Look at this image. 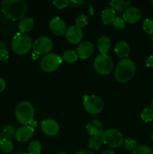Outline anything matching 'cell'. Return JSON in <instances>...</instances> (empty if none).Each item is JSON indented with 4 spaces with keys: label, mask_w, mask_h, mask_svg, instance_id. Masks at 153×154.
Listing matches in <instances>:
<instances>
[{
    "label": "cell",
    "mask_w": 153,
    "mask_h": 154,
    "mask_svg": "<svg viewBox=\"0 0 153 154\" xmlns=\"http://www.w3.org/2000/svg\"><path fill=\"white\" fill-rule=\"evenodd\" d=\"M1 7L3 14L13 21L23 19L27 11V4L24 0H4Z\"/></svg>",
    "instance_id": "6da1fadb"
},
{
    "label": "cell",
    "mask_w": 153,
    "mask_h": 154,
    "mask_svg": "<svg viewBox=\"0 0 153 154\" xmlns=\"http://www.w3.org/2000/svg\"><path fill=\"white\" fill-rule=\"evenodd\" d=\"M136 73V66L133 60L126 58L120 60L115 69V78L118 82L124 84L130 81Z\"/></svg>",
    "instance_id": "7a4b0ae2"
},
{
    "label": "cell",
    "mask_w": 153,
    "mask_h": 154,
    "mask_svg": "<svg viewBox=\"0 0 153 154\" xmlns=\"http://www.w3.org/2000/svg\"><path fill=\"white\" fill-rule=\"evenodd\" d=\"M34 108L28 101H22L16 105L15 118L20 123L24 126H32V124L34 123Z\"/></svg>",
    "instance_id": "3957f363"
},
{
    "label": "cell",
    "mask_w": 153,
    "mask_h": 154,
    "mask_svg": "<svg viewBox=\"0 0 153 154\" xmlns=\"http://www.w3.org/2000/svg\"><path fill=\"white\" fill-rule=\"evenodd\" d=\"M12 51L17 55H25L32 48V42L26 33L17 32L13 37L11 42Z\"/></svg>",
    "instance_id": "277c9868"
},
{
    "label": "cell",
    "mask_w": 153,
    "mask_h": 154,
    "mask_svg": "<svg viewBox=\"0 0 153 154\" xmlns=\"http://www.w3.org/2000/svg\"><path fill=\"white\" fill-rule=\"evenodd\" d=\"M100 138L104 144L113 148L121 147L124 141L122 134L115 129H108L104 131Z\"/></svg>",
    "instance_id": "5b68a950"
},
{
    "label": "cell",
    "mask_w": 153,
    "mask_h": 154,
    "mask_svg": "<svg viewBox=\"0 0 153 154\" xmlns=\"http://www.w3.org/2000/svg\"><path fill=\"white\" fill-rule=\"evenodd\" d=\"M94 69L99 75H107L112 72L113 62L108 54H99L94 60Z\"/></svg>",
    "instance_id": "8992f818"
},
{
    "label": "cell",
    "mask_w": 153,
    "mask_h": 154,
    "mask_svg": "<svg viewBox=\"0 0 153 154\" xmlns=\"http://www.w3.org/2000/svg\"><path fill=\"white\" fill-rule=\"evenodd\" d=\"M104 102L102 99L95 95H86L83 97V107L90 114L95 115L103 111Z\"/></svg>",
    "instance_id": "52a82bcc"
},
{
    "label": "cell",
    "mask_w": 153,
    "mask_h": 154,
    "mask_svg": "<svg viewBox=\"0 0 153 154\" xmlns=\"http://www.w3.org/2000/svg\"><path fill=\"white\" fill-rule=\"evenodd\" d=\"M62 63V58L56 54H48L41 59L40 62V69L46 73L56 70Z\"/></svg>",
    "instance_id": "ba28073f"
},
{
    "label": "cell",
    "mask_w": 153,
    "mask_h": 154,
    "mask_svg": "<svg viewBox=\"0 0 153 154\" xmlns=\"http://www.w3.org/2000/svg\"><path fill=\"white\" fill-rule=\"evenodd\" d=\"M53 44L50 38L42 36L34 41L32 45L34 53L38 55H46L52 49Z\"/></svg>",
    "instance_id": "9c48e42d"
},
{
    "label": "cell",
    "mask_w": 153,
    "mask_h": 154,
    "mask_svg": "<svg viewBox=\"0 0 153 154\" xmlns=\"http://www.w3.org/2000/svg\"><path fill=\"white\" fill-rule=\"evenodd\" d=\"M65 38L68 42L71 45H76L80 43L83 38V32L82 29L73 25L67 29L65 32Z\"/></svg>",
    "instance_id": "30bf717a"
},
{
    "label": "cell",
    "mask_w": 153,
    "mask_h": 154,
    "mask_svg": "<svg viewBox=\"0 0 153 154\" xmlns=\"http://www.w3.org/2000/svg\"><path fill=\"white\" fill-rule=\"evenodd\" d=\"M49 28L51 32L58 36L64 35L67 30L66 23L59 17H55L50 20L49 23Z\"/></svg>",
    "instance_id": "8fae6325"
},
{
    "label": "cell",
    "mask_w": 153,
    "mask_h": 154,
    "mask_svg": "<svg viewBox=\"0 0 153 154\" xmlns=\"http://www.w3.org/2000/svg\"><path fill=\"white\" fill-rule=\"evenodd\" d=\"M41 130L45 135L54 136L59 132V125L53 119H45L41 122Z\"/></svg>",
    "instance_id": "7c38bea8"
},
{
    "label": "cell",
    "mask_w": 153,
    "mask_h": 154,
    "mask_svg": "<svg viewBox=\"0 0 153 154\" xmlns=\"http://www.w3.org/2000/svg\"><path fill=\"white\" fill-rule=\"evenodd\" d=\"M142 18V11L136 7H130L124 12L122 19L125 23L134 24L139 22Z\"/></svg>",
    "instance_id": "4fadbf2b"
},
{
    "label": "cell",
    "mask_w": 153,
    "mask_h": 154,
    "mask_svg": "<svg viewBox=\"0 0 153 154\" xmlns=\"http://www.w3.org/2000/svg\"><path fill=\"white\" fill-rule=\"evenodd\" d=\"M34 132V127L32 126H23L16 129V134H15V138L19 142L24 143L28 141L33 136Z\"/></svg>",
    "instance_id": "5bb4252c"
},
{
    "label": "cell",
    "mask_w": 153,
    "mask_h": 154,
    "mask_svg": "<svg viewBox=\"0 0 153 154\" xmlns=\"http://www.w3.org/2000/svg\"><path fill=\"white\" fill-rule=\"evenodd\" d=\"M94 52V45L90 42H81L76 48V54L81 60H86Z\"/></svg>",
    "instance_id": "9a60e30c"
},
{
    "label": "cell",
    "mask_w": 153,
    "mask_h": 154,
    "mask_svg": "<svg viewBox=\"0 0 153 154\" xmlns=\"http://www.w3.org/2000/svg\"><path fill=\"white\" fill-rule=\"evenodd\" d=\"M87 133L92 137H99L104 132V126L101 122L98 120H92L87 123L86 126Z\"/></svg>",
    "instance_id": "2e32d148"
},
{
    "label": "cell",
    "mask_w": 153,
    "mask_h": 154,
    "mask_svg": "<svg viewBox=\"0 0 153 154\" xmlns=\"http://www.w3.org/2000/svg\"><path fill=\"white\" fill-rule=\"evenodd\" d=\"M130 47L124 41H118L114 47V51L119 58L126 59L130 54Z\"/></svg>",
    "instance_id": "e0dca14e"
},
{
    "label": "cell",
    "mask_w": 153,
    "mask_h": 154,
    "mask_svg": "<svg viewBox=\"0 0 153 154\" xmlns=\"http://www.w3.org/2000/svg\"><path fill=\"white\" fill-rule=\"evenodd\" d=\"M97 48L100 54H106L111 48V41L107 36H101L97 42Z\"/></svg>",
    "instance_id": "ac0fdd59"
},
{
    "label": "cell",
    "mask_w": 153,
    "mask_h": 154,
    "mask_svg": "<svg viewBox=\"0 0 153 154\" xmlns=\"http://www.w3.org/2000/svg\"><path fill=\"white\" fill-rule=\"evenodd\" d=\"M100 18H101L102 22L105 25L112 23L116 18V11L111 8H106L102 11Z\"/></svg>",
    "instance_id": "d6986e66"
},
{
    "label": "cell",
    "mask_w": 153,
    "mask_h": 154,
    "mask_svg": "<svg viewBox=\"0 0 153 154\" xmlns=\"http://www.w3.org/2000/svg\"><path fill=\"white\" fill-rule=\"evenodd\" d=\"M111 8L117 11H125L128 8H130L131 2L122 1V0H112L109 2Z\"/></svg>",
    "instance_id": "ffe728a7"
},
{
    "label": "cell",
    "mask_w": 153,
    "mask_h": 154,
    "mask_svg": "<svg viewBox=\"0 0 153 154\" xmlns=\"http://www.w3.org/2000/svg\"><path fill=\"white\" fill-rule=\"evenodd\" d=\"M34 26V22L32 18L24 17L19 23V29L20 32L26 33L32 31Z\"/></svg>",
    "instance_id": "44dd1931"
},
{
    "label": "cell",
    "mask_w": 153,
    "mask_h": 154,
    "mask_svg": "<svg viewBox=\"0 0 153 154\" xmlns=\"http://www.w3.org/2000/svg\"><path fill=\"white\" fill-rule=\"evenodd\" d=\"M0 149L4 153H11L14 149V145L10 140L2 138L0 142Z\"/></svg>",
    "instance_id": "7402d4cb"
},
{
    "label": "cell",
    "mask_w": 153,
    "mask_h": 154,
    "mask_svg": "<svg viewBox=\"0 0 153 154\" xmlns=\"http://www.w3.org/2000/svg\"><path fill=\"white\" fill-rule=\"evenodd\" d=\"M62 60L68 63H74L77 61L78 56L74 51L68 50L63 53Z\"/></svg>",
    "instance_id": "603a6c76"
},
{
    "label": "cell",
    "mask_w": 153,
    "mask_h": 154,
    "mask_svg": "<svg viewBox=\"0 0 153 154\" xmlns=\"http://www.w3.org/2000/svg\"><path fill=\"white\" fill-rule=\"evenodd\" d=\"M42 150L41 144L38 140L32 141L28 146V154H40Z\"/></svg>",
    "instance_id": "cb8c5ba5"
},
{
    "label": "cell",
    "mask_w": 153,
    "mask_h": 154,
    "mask_svg": "<svg viewBox=\"0 0 153 154\" xmlns=\"http://www.w3.org/2000/svg\"><path fill=\"white\" fill-rule=\"evenodd\" d=\"M16 128L14 126H6L4 129L2 131V135L3 138L5 139L10 140V138L15 137V134H16Z\"/></svg>",
    "instance_id": "d4e9b609"
},
{
    "label": "cell",
    "mask_w": 153,
    "mask_h": 154,
    "mask_svg": "<svg viewBox=\"0 0 153 154\" xmlns=\"http://www.w3.org/2000/svg\"><path fill=\"white\" fill-rule=\"evenodd\" d=\"M103 141L100 137H92L88 140V147L91 150H97L101 147Z\"/></svg>",
    "instance_id": "484cf974"
},
{
    "label": "cell",
    "mask_w": 153,
    "mask_h": 154,
    "mask_svg": "<svg viewBox=\"0 0 153 154\" xmlns=\"http://www.w3.org/2000/svg\"><path fill=\"white\" fill-rule=\"evenodd\" d=\"M140 117L146 123L153 121V110L150 108H146L141 112Z\"/></svg>",
    "instance_id": "4316f807"
},
{
    "label": "cell",
    "mask_w": 153,
    "mask_h": 154,
    "mask_svg": "<svg viewBox=\"0 0 153 154\" xmlns=\"http://www.w3.org/2000/svg\"><path fill=\"white\" fill-rule=\"evenodd\" d=\"M142 29L146 34L153 35V19L147 18L142 23Z\"/></svg>",
    "instance_id": "83f0119b"
},
{
    "label": "cell",
    "mask_w": 153,
    "mask_h": 154,
    "mask_svg": "<svg viewBox=\"0 0 153 154\" xmlns=\"http://www.w3.org/2000/svg\"><path fill=\"white\" fill-rule=\"evenodd\" d=\"M132 154H153V150L148 146L140 145L132 151Z\"/></svg>",
    "instance_id": "f1b7e54d"
},
{
    "label": "cell",
    "mask_w": 153,
    "mask_h": 154,
    "mask_svg": "<svg viewBox=\"0 0 153 154\" xmlns=\"http://www.w3.org/2000/svg\"><path fill=\"white\" fill-rule=\"evenodd\" d=\"M112 25H113L114 28L118 30V31H121V30H123L125 28L126 23L124 22V20L122 18L119 17H116L115 20L112 22Z\"/></svg>",
    "instance_id": "f546056e"
},
{
    "label": "cell",
    "mask_w": 153,
    "mask_h": 154,
    "mask_svg": "<svg viewBox=\"0 0 153 154\" xmlns=\"http://www.w3.org/2000/svg\"><path fill=\"white\" fill-rule=\"evenodd\" d=\"M88 24V17L86 15L81 14L75 20V26H76L79 28L85 27Z\"/></svg>",
    "instance_id": "4dcf8cb0"
},
{
    "label": "cell",
    "mask_w": 153,
    "mask_h": 154,
    "mask_svg": "<svg viewBox=\"0 0 153 154\" xmlns=\"http://www.w3.org/2000/svg\"><path fill=\"white\" fill-rule=\"evenodd\" d=\"M124 147L127 150H131L133 151L137 146H136V141L133 138H128L124 141Z\"/></svg>",
    "instance_id": "1f68e13d"
},
{
    "label": "cell",
    "mask_w": 153,
    "mask_h": 154,
    "mask_svg": "<svg viewBox=\"0 0 153 154\" xmlns=\"http://www.w3.org/2000/svg\"><path fill=\"white\" fill-rule=\"evenodd\" d=\"M70 2L68 0H56L52 2V4L54 5L56 8L58 9H63L65 8L68 6Z\"/></svg>",
    "instance_id": "d6a6232c"
},
{
    "label": "cell",
    "mask_w": 153,
    "mask_h": 154,
    "mask_svg": "<svg viewBox=\"0 0 153 154\" xmlns=\"http://www.w3.org/2000/svg\"><path fill=\"white\" fill-rule=\"evenodd\" d=\"M9 54L8 51L6 49L0 50V62H4L8 59Z\"/></svg>",
    "instance_id": "836d02e7"
},
{
    "label": "cell",
    "mask_w": 153,
    "mask_h": 154,
    "mask_svg": "<svg viewBox=\"0 0 153 154\" xmlns=\"http://www.w3.org/2000/svg\"><path fill=\"white\" fill-rule=\"evenodd\" d=\"M146 65L148 68H153V55L149 56L146 60Z\"/></svg>",
    "instance_id": "e575fe53"
},
{
    "label": "cell",
    "mask_w": 153,
    "mask_h": 154,
    "mask_svg": "<svg viewBox=\"0 0 153 154\" xmlns=\"http://www.w3.org/2000/svg\"><path fill=\"white\" fill-rule=\"evenodd\" d=\"M6 87V83L3 78L0 77V93L3 92Z\"/></svg>",
    "instance_id": "d590c367"
},
{
    "label": "cell",
    "mask_w": 153,
    "mask_h": 154,
    "mask_svg": "<svg viewBox=\"0 0 153 154\" xmlns=\"http://www.w3.org/2000/svg\"><path fill=\"white\" fill-rule=\"evenodd\" d=\"M70 3H71V4H73L74 5V6H78L79 5H82V4H83L84 3V2H82V1H73V2H70Z\"/></svg>",
    "instance_id": "8d00e7d4"
},
{
    "label": "cell",
    "mask_w": 153,
    "mask_h": 154,
    "mask_svg": "<svg viewBox=\"0 0 153 154\" xmlns=\"http://www.w3.org/2000/svg\"><path fill=\"white\" fill-rule=\"evenodd\" d=\"M76 154H94L93 152L92 151H88V150H82V151H80Z\"/></svg>",
    "instance_id": "74e56055"
},
{
    "label": "cell",
    "mask_w": 153,
    "mask_h": 154,
    "mask_svg": "<svg viewBox=\"0 0 153 154\" xmlns=\"http://www.w3.org/2000/svg\"><path fill=\"white\" fill-rule=\"evenodd\" d=\"M5 44H4V42H1L0 41V50H2V49H5Z\"/></svg>",
    "instance_id": "f35d334b"
},
{
    "label": "cell",
    "mask_w": 153,
    "mask_h": 154,
    "mask_svg": "<svg viewBox=\"0 0 153 154\" xmlns=\"http://www.w3.org/2000/svg\"><path fill=\"white\" fill-rule=\"evenodd\" d=\"M102 154H115V153L111 150H106L105 151H104Z\"/></svg>",
    "instance_id": "ab89813d"
},
{
    "label": "cell",
    "mask_w": 153,
    "mask_h": 154,
    "mask_svg": "<svg viewBox=\"0 0 153 154\" xmlns=\"http://www.w3.org/2000/svg\"><path fill=\"white\" fill-rule=\"evenodd\" d=\"M13 154H28V153H24V152H17V153H15Z\"/></svg>",
    "instance_id": "60d3db41"
},
{
    "label": "cell",
    "mask_w": 153,
    "mask_h": 154,
    "mask_svg": "<svg viewBox=\"0 0 153 154\" xmlns=\"http://www.w3.org/2000/svg\"><path fill=\"white\" fill-rule=\"evenodd\" d=\"M151 108L153 110V99L152 100V102H151Z\"/></svg>",
    "instance_id": "b9f144b4"
},
{
    "label": "cell",
    "mask_w": 153,
    "mask_h": 154,
    "mask_svg": "<svg viewBox=\"0 0 153 154\" xmlns=\"http://www.w3.org/2000/svg\"><path fill=\"white\" fill-rule=\"evenodd\" d=\"M56 154H67V153H58Z\"/></svg>",
    "instance_id": "7bdbcfd3"
},
{
    "label": "cell",
    "mask_w": 153,
    "mask_h": 154,
    "mask_svg": "<svg viewBox=\"0 0 153 154\" xmlns=\"http://www.w3.org/2000/svg\"><path fill=\"white\" fill-rule=\"evenodd\" d=\"M152 139L153 140V132H152Z\"/></svg>",
    "instance_id": "ee69618b"
},
{
    "label": "cell",
    "mask_w": 153,
    "mask_h": 154,
    "mask_svg": "<svg viewBox=\"0 0 153 154\" xmlns=\"http://www.w3.org/2000/svg\"><path fill=\"white\" fill-rule=\"evenodd\" d=\"M151 39H152V41H153V35H152V37H151Z\"/></svg>",
    "instance_id": "f6af8a7d"
},
{
    "label": "cell",
    "mask_w": 153,
    "mask_h": 154,
    "mask_svg": "<svg viewBox=\"0 0 153 154\" xmlns=\"http://www.w3.org/2000/svg\"><path fill=\"white\" fill-rule=\"evenodd\" d=\"M151 4L153 5V1H151Z\"/></svg>",
    "instance_id": "bcb514c9"
},
{
    "label": "cell",
    "mask_w": 153,
    "mask_h": 154,
    "mask_svg": "<svg viewBox=\"0 0 153 154\" xmlns=\"http://www.w3.org/2000/svg\"><path fill=\"white\" fill-rule=\"evenodd\" d=\"M1 140H2L1 139V136H0V142H1Z\"/></svg>",
    "instance_id": "7dc6e473"
}]
</instances>
